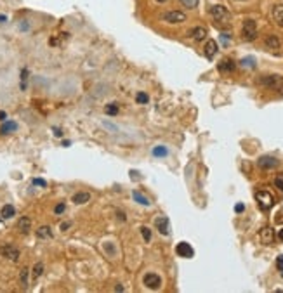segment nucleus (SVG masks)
<instances>
[{"label": "nucleus", "instance_id": "1", "mask_svg": "<svg viewBox=\"0 0 283 293\" xmlns=\"http://www.w3.org/2000/svg\"><path fill=\"white\" fill-rule=\"evenodd\" d=\"M259 84L283 95V76L281 75H266L259 80Z\"/></svg>", "mask_w": 283, "mask_h": 293}, {"label": "nucleus", "instance_id": "2", "mask_svg": "<svg viewBox=\"0 0 283 293\" xmlns=\"http://www.w3.org/2000/svg\"><path fill=\"white\" fill-rule=\"evenodd\" d=\"M211 16L212 19L217 23V25H228L231 19L230 12H228V9L224 6H214L211 9Z\"/></svg>", "mask_w": 283, "mask_h": 293}, {"label": "nucleus", "instance_id": "3", "mask_svg": "<svg viewBox=\"0 0 283 293\" xmlns=\"http://www.w3.org/2000/svg\"><path fill=\"white\" fill-rule=\"evenodd\" d=\"M241 36H243V40H247V42L255 40V36H257V25H255L254 19H245L243 21V26H241Z\"/></svg>", "mask_w": 283, "mask_h": 293}, {"label": "nucleus", "instance_id": "4", "mask_svg": "<svg viewBox=\"0 0 283 293\" xmlns=\"http://www.w3.org/2000/svg\"><path fill=\"white\" fill-rule=\"evenodd\" d=\"M255 200H257L259 207L262 210H269L275 205V198H273V194L268 193V191H259V193L255 194Z\"/></svg>", "mask_w": 283, "mask_h": 293}, {"label": "nucleus", "instance_id": "5", "mask_svg": "<svg viewBox=\"0 0 283 293\" xmlns=\"http://www.w3.org/2000/svg\"><path fill=\"white\" fill-rule=\"evenodd\" d=\"M0 255L9 259L11 262H17L20 260V250L14 245H2L0 246Z\"/></svg>", "mask_w": 283, "mask_h": 293}, {"label": "nucleus", "instance_id": "6", "mask_svg": "<svg viewBox=\"0 0 283 293\" xmlns=\"http://www.w3.org/2000/svg\"><path fill=\"white\" fill-rule=\"evenodd\" d=\"M163 21L165 23H171V25H179V23H184L186 21V14L181 11H168L163 14Z\"/></svg>", "mask_w": 283, "mask_h": 293}, {"label": "nucleus", "instance_id": "7", "mask_svg": "<svg viewBox=\"0 0 283 293\" xmlns=\"http://www.w3.org/2000/svg\"><path fill=\"white\" fill-rule=\"evenodd\" d=\"M143 283H144L146 288H149V290H158L160 285H162V278L155 272H148L143 278Z\"/></svg>", "mask_w": 283, "mask_h": 293}, {"label": "nucleus", "instance_id": "8", "mask_svg": "<svg viewBox=\"0 0 283 293\" xmlns=\"http://www.w3.org/2000/svg\"><path fill=\"white\" fill-rule=\"evenodd\" d=\"M176 253L179 255V257H182V259H191L195 255V250H193V246H191L190 243L181 241V243L176 246Z\"/></svg>", "mask_w": 283, "mask_h": 293}, {"label": "nucleus", "instance_id": "9", "mask_svg": "<svg viewBox=\"0 0 283 293\" xmlns=\"http://www.w3.org/2000/svg\"><path fill=\"white\" fill-rule=\"evenodd\" d=\"M278 158L275 157H269V154H266V157H261L257 160V165L262 168V170H271V168H276L278 167Z\"/></svg>", "mask_w": 283, "mask_h": 293}, {"label": "nucleus", "instance_id": "10", "mask_svg": "<svg viewBox=\"0 0 283 293\" xmlns=\"http://www.w3.org/2000/svg\"><path fill=\"white\" fill-rule=\"evenodd\" d=\"M155 226H157L160 235H163V236H168V235H171V224H168V219L163 217V215H162V217H157V219H155Z\"/></svg>", "mask_w": 283, "mask_h": 293}, {"label": "nucleus", "instance_id": "11", "mask_svg": "<svg viewBox=\"0 0 283 293\" xmlns=\"http://www.w3.org/2000/svg\"><path fill=\"white\" fill-rule=\"evenodd\" d=\"M203 54H205V57L207 59H212L214 56L217 54V42L216 40H207V44H205V47H203Z\"/></svg>", "mask_w": 283, "mask_h": 293}, {"label": "nucleus", "instance_id": "12", "mask_svg": "<svg viewBox=\"0 0 283 293\" xmlns=\"http://www.w3.org/2000/svg\"><path fill=\"white\" fill-rule=\"evenodd\" d=\"M235 68H236V63L233 61V59H222V61L217 65V70L221 73H231V71H235Z\"/></svg>", "mask_w": 283, "mask_h": 293}, {"label": "nucleus", "instance_id": "13", "mask_svg": "<svg viewBox=\"0 0 283 293\" xmlns=\"http://www.w3.org/2000/svg\"><path fill=\"white\" fill-rule=\"evenodd\" d=\"M31 229V219L30 217H21L20 221H17V231L21 232V235H28Z\"/></svg>", "mask_w": 283, "mask_h": 293}, {"label": "nucleus", "instance_id": "14", "mask_svg": "<svg viewBox=\"0 0 283 293\" xmlns=\"http://www.w3.org/2000/svg\"><path fill=\"white\" fill-rule=\"evenodd\" d=\"M261 240L264 245H271L275 241V232H273L271 227H264L261 231Z\"/></svg>", "mask_w": 283, "mask_h": 293}, {"label": "nucleus", "instance_id": "15", "mask_svg": "<svg viewBox=\"0 0 283 293\" xmlns=\"http://www.w3.org/2000/svg\"><path fill=\"white\" fill-rule=\"evenodd\" d=\"M273 19L278 26L283 28V4H278V6L273 9Z\"/></svg>", "mask_w": 283, "mask_h": 293}, {"label": "nucleus", "instance_id": "16", "mask_svg": "<svg viewBox=\"0 0 283 293\" xmlns=\"http://www.w3.org/2000/svg\"><path fill=\"white\" fill-rule=\"evenodd\" d=\"M264 44H266V47H268V49H271V50H278V49H280V40H278V36H276V35H269V36H266Z\"/></svg>", "mask_w": 283, "mask_h": 293}, {"label": "nucleus", "instance_id": "17", "mask_svg": "<svg viewBox=\"0 0 283 293\" xmlns=\"http://www.w3.org/2000/svg\"><path fill=\"white\" fill-rule=\"evenodd\" d=\"M36 238H40V240H49V238H52V231L49 226H42L36 229Z\"/></svg>", "mask_w": 283, "mask_h": 293}, {"label": "nucleus", "instance_id": "18", "mask_svg": "<svg viewBox=\"0 0 283 293\" xmlns=\"http://www.w3.org/2000/svg\"><path fill=\"white\" fill-rule=\"evenodd\" d=\"M191 36L196 40V42H202V40L207 36V30L202 28V26H198V28H195V30H191Z\"/></svg>", "mask_w": 283, "mask_h": 293}, {"label": "nucleus", "instance_id": "19", "mask_svg": "<svg viewBox=\"0 0 283 293\" xmlns=\"http://www.w3.org/2000/svg\"><path fill=\"white\" fill-rule=\"evenodd\" d=\"M0 215H2V219H11V217H14V215H16V208L12 207V205H4Z\"/></svg>", "mask_w": 283, "mask_h": 293}, {"label": "nucleus", "instance_id": "20", "mask_svg": "<svg viewBox=\"0 0 283 293\" xmlns=\"http://www.w3.org/2000/svg\"><path fill=\"white\" fill-rule=\"evenodd\" d=\"M89 200H90L89 193H77L75 196H73V203L75 205H84V203H87Z\"/></svg>", "mask_w": 283, "mask_h": 293}, {"label": "nucleus", "instance_id": "21", "mask_svg": "<svg viewBox=\"0 0 283 293\" xmlns=\"http://www.w3.org/2000/svg\"><path fill=\"white\" fill-rule=\"evenodd\" d=\"M132 198H134V200H138V203L144 205V207H148V205L152 203V201H149L148 198H146V196H144L143 193H139V191H134V193H132Z\"/></svg>", "mask_w": 283, "mask_h": 293}, {"label": "nucleus", "instance_id": "22", "mask_svg": "<svg viewBox=\"0 0 283 293\" xmlns=\"http://www.w3.org/2000/svg\"><path fill=\"white\" fill-rule=\"evenodd\" d=\"M42 272H44V264L42 262H36L33 265V271H31V274H33V279L42 276Z\"/></svg>", "mask_w": 283, "mask_h": 293}, {"label": "nucleus", "instance_id": "23", "mask_svg": "<svg viewBox=\"0 0 283 293\" xmlns=\"http://www.w3.org/2000/svg\"><path fill=\"white\" fill-rule=\"evenodd\" d=\"M136 101H138V104H148V94H144V92H138V95H136Z\"/></svg>", "mask_w": 283, "mask_h": 293}, {"label": "nucleus", "instance_id": "24", "mask_svg": "<svg viewBox=\"0 0 283 293\" xmlns=\"http://www.w3.org/2000/svg\"><path fill=\"white\" fill-rule=\"evenodd\" d=\"M28 269H23L21 271V274H20V279H21V283H23V286H28Z\"/></svg>", "mask_w": 283, "mask_h": 293}, {"label": "nucleus", "instance_id": "25", "mask_svg": "<svg viewBox=\"0 0 283 293\" xmlns=\"http://www.w3.org/2000/svg\"><path fill=\"white\" fill-rule=\"evenodd\" d=\"M141 235H143V240L146 241V243L152 240V231H149L148 227H141Z\"/></svg>", "mask_w": 283, "mask_h": 293}, {"label": "nucleus", "instance_id": "26", "mask_svg": "<svg viewBox=\"0 0 283 293\" xmlns=\"http://www.w3.org/2000/svg\"><path fill=\"white\" fill-rule=\"evenodd\" d=\"M17 129V125L14 122H11V123H4V127H2V132L4 134H7L9 130H16Z\"/></svg>", "mask_w": 283, "mask_h": 293}, {"label": "nucleus", "instance_id": "27", "mask_svg": "<svg viewBox=\"0 0 283 293\" xmlns=\"http://www.w3.org/2000/svg\"><path fill=\"white\" fill-rule=\"evenodd\" d=\"M241 66H250V68H254V66H255V59H254V57H245V59H241Z\"/></svg>", "mask_w": 283, "mask_h": 293}, {"label": "nucleus", "instance_id": "28", "mask_svg": "<svg viewBox=\"0 0 283 293\" xmlns=\"http://www.w3.org/2000/svg\"><path fill=\"white\" fill-rule=\"evenodd\" d=\"M181 2L190 9H195L196 6H198V0H181Z\"/></svg>", "mask_w": 283, "mask_h": 293}, {"label": "nucleus", "instance_id": "29", "mask_svg": "<svg viewBox=\"0 0 283 293\" xmlns=\"http://www.w3.org/2000/svg\"><path fill=\"white\" fill-rule=\"evenodd\" d=\"M106 113L108 114H117L118 113V106H117V104H108V106H106Z\"/></svg>", "mask_w": 283, "mask_h": 293}, {"label": "nucleus", "instance_id": "30", "mask_svg": "<svg viewBox=\"0 0 283 293\" xmlns=\"http://www.w3.org/2000/svg\"><path fill=\"white\" fill-rule=\"evenodd\" d=\"M275 186L283 193V175H278L276 177V179H275Z\"/></svg>", "mask_w": 283, "mask_h": 293}, {"label": "nucleus", "instance_id": "31", "mask_svg": "<svg viewBox=\"0 0 283 293\" xmlns=\"http://www.w3.org/2000/svg\"><path fill=\"white\" fill-rule=\"evenodd\" d=\"M153 153L157 154V157H165V154H167V149H165V148H157V149L153 151Z\"/></svg>", "mask_w": 283, "mask_h": 293}, {"label": "nucleus", "instance_id": "32", "mask_svg": "<svg viewBox=\"0 0 283 293\" xmlns=\"http://www.w3.org/2000/svg\"><path fill=\"white\" fill-rule=\"evenodd\" d=\"M276 267L278 271H283V255H280V257L276 259Z\"/></svg>", "mask_w": 283, "mask_h": 293}, {"label": "nucleus", "instance_id": "33", "mask_svg": "<svg viewBox=\"0 0 283 293\" xmlns=\"http://www.w3.org/2000/svg\"><path fill=\"white\" fill-rule=\"evenodd\" d=\"M65 210H66V207H65V203H59V205H58V207H56V208H54V212H56V213H63V212H65Z\"/></svg>", "mask_w": 283, "mask_h": 293}, {"label": "nucleus", "instance_id": "34", "mask_svg": "<svg viewBox=\"0 0 283 293\" xmlns=\"http://www.w3.org/2000/svg\"><path fill=\"white\" fill-rule=\"evenodd\" d=\"M235 210H236V212H238V213H241V212H243V210H245V207H243V205H241V203H238V205H236V207H235Z\"/></svg>", "mask_w": 283, "mask_h": 293}, {"label": "nucleus", "instance_id": "35", "mask_svg": "<svg viewBox=\"0 0 283 293\" xmlns=\"http://www.w3.org/2000/svg\"><path fill=\"white\" fill-rule=\"evenodd\" d=\"M33 184H39V186H45V181H42V179H35V181H33Z\"/></svg>", "mask_w": 283, "mask_h": 293}, {"label": "nucleus", "instance_id": "36", "mask_svg": "<svg viewBox=\"0 0 283 293\" xmlns=\"http://www.w3.org/2000/svg\"><path fill=\"white\" fill-rule=\"evenodd\" d=\"M68 227H70V222H65V224H61V231H66Z\"/></svg>", "mask_w": 283, "mask_h": 293}, {"label": "nucleus", "instance_id": "37", "mask_svg": "<svg viewBox=\"0 0 283 293\" xmlns=\"http://www.w3.org/2000/svg\"><path fill=\"white\" fill-rule=\"evenodd\" d=\"M278 238H280V240L283 241V229H281V231H280V232H278Z\"/></svg>", "mask_w": 283, "mask_h": 293}, {"label": "nucleus", "instance_id": "38", "mask_svg": "<svg viewBox=\"0 0 283 293\" xmlns=\"http://www.w3.org/2000/svg\"><path fill=\"white\" fill-rule=\"evenodd\" d=\"M158 4H163V2H167V0H157Z\"/></svg>", "mask_w": 283, "mask_h": 293}, {"label": "nucleus", "instance_id": "39", "mask_svg": "<svg viewBox=\"0 0 283 293\" xmlns=\"http://www.w3.org/2000/svg\"><path fill=\"white\" fill-rule=\"evenodd\" d=\"M240 2H243V0H240Z\"/></svg>", "mask_w": 283, "mask_h": 293}]
</instances>
